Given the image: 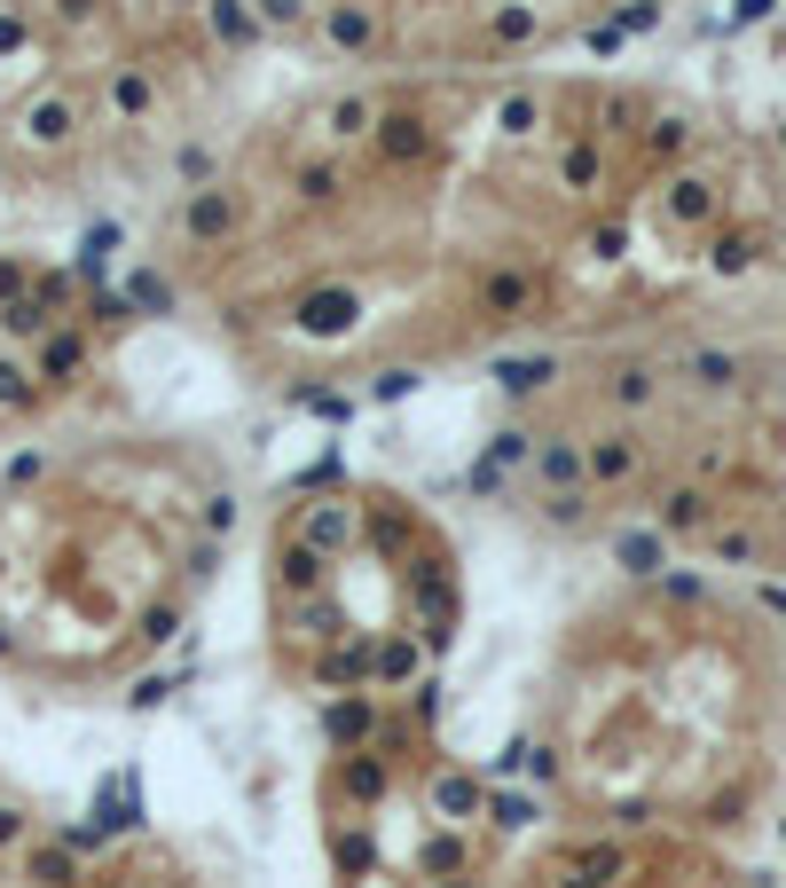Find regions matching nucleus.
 Returning <instances> with one entry per match:
<instances>
[{
	"mask_svg": "<svg viewBox=\"0 0 786 888\" xmlns=\"http://www.w3.org/2000/svg\"><path fill=\"white\" fill-rule=\"evenodd\" d=\"M432 888H488L480 872H449V880H432Z\"/></svg>",
	"mask_w": 786,
	"mask_h": 888,
	"instance_id": "obj_5",
	"label": "nucleus"
},
{
	"mask_svg": "<svg viewBox=\"0 0 786 888\" xmlns=\"http://www.w3.org/2000/svg\"><path fill=\"white\" fill-rule=\"evenodd\" d=\"M17 872H24V888H79V865H71V849H32Z\"/></svg>",
	"mask_w": 786,
	"mask_h": 888,
	"instance_id": "obj_3",
	"label": "nucleus"
},
{
	"mask_svg": "<svg viewBox=\"0 0 786 888\" xmlns=\"http://www.w3.org/2000/svg\"><path fill=\"white\" fill-rule=\"evenodd\" d=\"M346 888H401V880H386V872H363V880H346Z\"/></svg>",
	"mask_w": 786,
	"mask_h": 888,
	"instance_id": "obj_6",
	"label": "nucleus"
},
{
	"mask_svg": "<svg viewBox=\"0 0 786 888\" xmlns=\"http://www.w3.org/2000/svg\"><path fill=\"white\" fill-rule=\"evenodd\" d=\"M449 872H472V826H432L417 841V880H449Z\"/></svg>",
	"mask_w": 786,
	"mask_h": 888,
	"instance_id": "obj_1",
	"label": "nucleus"
},
{
	"mask_svg": "<svg viewBox=\"0 0 786 888\" xmlns=\"http://www.w3.org/2000/svg\"><path fill=\"white\" fill-rule=\"evenodd\" d=\"M17 834H24V810H0V849H9Z\"/></svg>",
	"mask_w": 786,
	"mask_h": 888,
	"instance_id": "obj_4",
	"label": "nucleus"
},
{
	"mask_svg": "<svg viewBox=\"0 0 786 888\" xmlns=\"http://www.w3.org/2000/svg\"><path fill=\"white\" fill-rule=\"evenodd\" d=\"M330 872H338V880L378 872V834H370V818H338V826H330Z\"/></svg>",
	"mask_w": 786,
	"mask_h": 888,
	"instance_id": "obj_2",
	"label": "nucleus"
}]
</instances>
